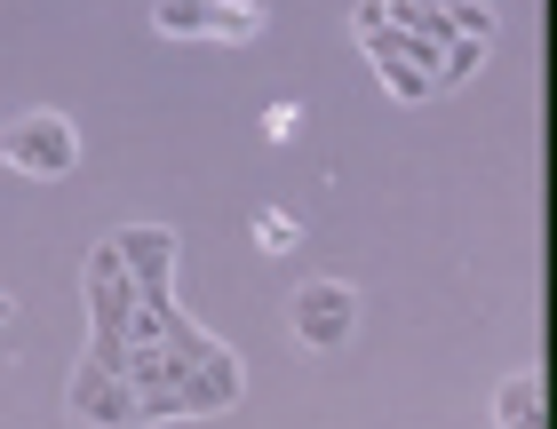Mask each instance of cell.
Wrapping results in <instances>:
<instances>
[{"instance_id":"obj_7","label":"cell","mask_w":557,"mask_h":429,"mask_svg":"<svg viewBox=\"0 0 557 429\" xmlns=\"http://www.w3.org/2000/svg\"><path fill=\"white\" fill-rule=\"evenodd\" d=\"M9 318H16V302H9V294H0V326H9Z\"/></svg>"},{"instance_id":"obj_4","label":"cell","mask_w":557,"mask_h":429,"mask_svg":"<svg viewBox=\"0 0 557 429\" xmlns=\"http://www.w3.org/2000/svg\"><path fill=\"white\" fill-rule=\"evenodd\" d=\"M494 421L502 429H542V382L534 374H518V382L494 390Z\"/></svg>"},{"instance_id":"obj_3","label":"cell","mask_w":557,"mask_h":429,"mask_svg":"<svg viewBox=\"0 0 557 429\" xmlns=\"http://www.w3.org/2000/svg\"><path fill=\"white\" fill-rule=\"evenodd\" d=\"M168 40H256L263 9H151Z\"/></svg>"},{"instance_id":"obj_2","label":"cell","mask_w":557,"mask_h":429,"mask_svg":"<svg viewBox=\"0 0 557 429\" xmlns=\"http://www.w3.org/2000/svg\"><path fill=\"white\" fill-rule=\"evenodd\" d=\"M287 318H295L302 350H343L350 326H359V287L350 279H302V294L287 302Z\"/></svg>"},{"instance_id":"obj_1","label":"cell","mask_w":557,"mask_h":429,"mask_svg":"<svg viewBox=\"0 0 557 429\" xmlns=\"http://www.w3.org/2000/svg\"><path fill=\"white\" fill-rule=\"evenodd\" d=\"M0 160H9L16 175H72V160H81V128H72L64 112H16L9 128H0Z\"/></svg>"},{"instance_id":"obj_5","label":"cell","mask_w":557,"mask_h":429,"mask_svg":"<svg viewBox=\"0 0 557 429\" xmlns=\"http://www.w3.org/2000/svg\"><path fill=\"white\" fill-rule=\"evenodd\" d=\"M295 239H302V231H295V215H278V207H263V215H256V247H271V255H287Z\"/></svg>"},{"instance_id":"obj_6","label":"cell","mask_w":557,"mask_h":429,"mask_svg":"<svg viewBox=\"0 0 557 429\" xmlns=\"http://www.w3.org/2000/svg\"><path fill=\"white\" fill-rule=\"evenodd\" d=\"M295 128H302V104H271V112H263V136H271V143H287Z\"/></svg>"}]
</instances>
